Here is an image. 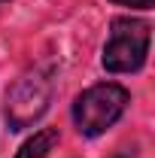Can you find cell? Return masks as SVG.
<instances>
[{
  "mask_svg": "<svg viewBox=\"0 0 155 158\" xmlns=\"http://www.w3.org/2000/svg\"><path fill=\"white\" fill-rule=\"evenodd\" d=\"M113 3H119V6H137V9H152L155 0H113Z\"/></svg>",
  "mask_w": 155,
  "mask_h": 158,
  "instance_id": "5",
  "label": "cell"
},
{
  "mask_svg": "<svg viewBox=\"0 0 155 158\" xmlns=\"http://www.w3.org/2000/svg\"><path fill=\"white\" fill-rule=\"evenodd\" d=\"M58 128H43L31 140L21 143V149L15 152V158H49V152L58 146Z\"/></svg>",
  "mask_w": 155,
  "mask_h": 158,
  "instance_id": "4",
  "label": "cell"
},
{
  "mask_svg": "<svg viewBox=\"0 0 155 158\" xmlns=\"http://www.w3.org/2000/svg\"><path fill=\"white\" fill-rule=\"evenodd\" d=\"M52 91H55V82L49 76V70L34 67V70L21 73L9 85L6 103H3V118H6L9 131H24V128L37 125L40 118L49 113Z\"/></svg>",
  "mask_w": 155,
  "mask_h": 158,
  "instance_id": "1",
  "label": "cell"
},
{
  "mask_svg": "<svg viewBox=\"0 0 155 158\" xmlns=\"http://www.w3.org/2000/svg\"><path fill=\"white\" fill-rule=\"evenodd\" d=\"M149 40H152V24L140 19H113L110 24V40L103 46V70L107 73H137L146 55H149Z\"/></svg>",
  "mask_w": 155,
  "mask_h": 158,
  "instance_id": "2",
  "label": "cell"
},
{
  "mask_svg": "<svg viewBox=\"0 0 155 158\" xmlns=\"http://www.w3.org/2000/svg\"><path fill=\"white\" fill-rule=\"evenodd\" d=\"M128 88H122L116 82H100L85 88L73 103V122H76V131L82 137H100L107 128H113L125 106H128Z\"/></svg>",
  "mask_w": 155,
  "mask_h": 158,
  "instance_id": "3",
  "label": "cell"
}]
</instances>
